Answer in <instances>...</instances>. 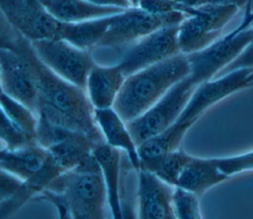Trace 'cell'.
Instances as JSON below:
<instances>
[{"mask_svg":"<svg viewBox=\"0 0 253 219\" xmlns=\"http://www.w3.org/2000/svg\"><path fill=\"white\" fill-rule=\"evenodd\" d=\"M98 143L82 130H69L46 150L65 170H72L93 155Z\"/></svg>","mask_w":253,"mask_h":219,"instance_id":"e0dca14e","label":"cell"},{"mask_svg":"<svg viewBox=\"0 0 253 219\" xmlns=\"http://www.w3.org/2000/svg\"><path fill=\"white\" fill-rule=\"evenodd\" d=\"M96 5L100 6H116L124 9H128L131 7V4L128 0H87Z\"/></svg>","mask_w":253,"mask_h":219,"instance_id":"1f68e13d","label":"cell"},{"mask_svg":"<svg viewBox=\"0 0 253 219\" xmlns=\"http://www.w3.org/2000/svg\"><path fill=\"white\" fill-rule=\"evenodd\" d=\"M48 157L49 152L39 144L15 150L2 148L0 167L22 181H28L43 167Z\"/></svg>","mask_w":253,"mask_h":219,"instance_id":"d6986e66","label":"cell"},{"mask_svg":"<svg viewBox=\"0 0 253 219\" xmlns=\"http://www.w3.org/2000/svg\"><path fill=\"white\" fill-rule=\"evenodd\" d=\"M242 68L253 69V36L246 44L244 49L238 54V56L234 60H232L227 66H225L214 78L226 74L230 71Z\"/></svg>","mask_w":253,"mask_h":219,"instance_id":"f1b7e54d","label":"cell"},{"mask_svg":"<svg viewBox=\"0 0 253 219\" xmlns=\"http://www.w3.org/2000/svg\"><path fill=\"white\" fill-rule=\"evenodd\" d=\"M94 118L100 128L105 142L115 148L124 150L128 157L131 166L138 171L140 158L126 122L121 117L114 108L94 109Z\"/></svg>","mask_w":253,"mask_h":219,"instance_id":"9a60e30c","label":"cell"},{"mask_svg":"<svg viewBox=\"0 0 253 219\" xmlns=\"http://www.w3.org/2000/svg\"><path fill=\"white\" fill-rule=\"evenodd\" d=\"M0 137L2 142L5 143V149L8 150H15L39 144L37 135L16 125L3 111L1 112Z\"/></svg>","mask_w":253,"mask_h":219,"instance_id":"d4e9b609","label":"cell"},{"mask_svg":"<svg viewBox=\"0 0 253 219\" xmlns=\"http://www.w3.org/2000/svg\"><path fill=\"white\" fill-rule=\"evenodd\" d=\"M188 14L173 12L156 15L139 7H130L114 16L113 22L98 46H118L143 36L167 26L180 25Z\"/></svg>","mask_w":253,"mask_h":219,"instance_id":"52a82bcc","label":"cell"},{"mask_svg":"<svg viewBox=\"0 0 253 219\" xmlns=\"http://www.w3.org/2000/svg\"><path fill=\"white\" fill-rule=\"evenodd\" d=\"M131 4V7H138V3L140 0H128Z\"/></svg>","mask_w":253,"mask_h":219,"instance_id":"836d02e7","label":"cell"},{"mask_svg":"<svg viewBox=\"0 0 253 219\" xmlns=\"http://www.w3.org/2000/svg\"><path fill=\"white\" fill-rule=\"evenodd\" d=\"M192 157L193 156L187 154L184 150L178 148L140 168L154 173L162 181L173 186H177L180 175Z\"/></svg>","mask_w":253,"mask_h":219,"instance_id":"603a6c76","label":"cell"},{"mask_svg":"<svg viewBox=\"0 0 253 219\" xmlns=\"http://www.w3.org/2000/svg\"><path fill=\"white\" fill-rule=\"evenodd\" d=\"M0 69L2 92L26 105L37 114L40 90L28 61L15 50L1 46Z\"/></svg>","mask_w":253,"mask_h":219,"instance_id":"8fae6325","label":"cell"},{"mask_svg":"<svg viewBox=\"0 0 253 219\" xmlns=\"http://www.w3.org/2000/svg\"><path fill=\"white\" fill-rule=\"evenodd\" d=\"M33 199L52 203L60 218H104L107 189L94 154L76 168L61 173Z\"/></svg>","mask_w":253,"mask_h":219,"instance_id":"7a4b0ae2","label":"cell"},{"mask_svg":"<svg viewBox=\"0 0 253 219\" xmlns=\"http://www.w3.org/2000/svg\"><path fill=\"white\" fill-rule=\"evenodd\" d=\"M115 15L92 19L79 23H62L59 38L86 50L98 46L110 28Z\"/></svg>","mask_w":253,"mask_h":219,"instance_id":"44dd1931","label":"cell"},{"mask_svg":"<svg viewBox=\"0 0 253 219\" xmlns=\"http://www.w3.org/2000/svg\"><path fill=\"white\" fill-rule=\"evenodd\" d=\"M251 70L236 69L200 84L177 120L195 123L214 104L240 90L252 87L247 79Z\"/></svg>","mask_w":253,"mask_h":219,"instance_id":"7c38bea8","label":"cell"},{"mask_svg":"<svg viewBox=\"0 0 253 219\" xmlns=\"http://www.w3.org/2000/svg\"><path fill=\"white\" fill-rule=\"evenodd\" d=\"M199 85L190 75L177 82L148 110L126 122V126L138 146L173 125L186 108Z\"/></svg>","mask_w":253,"mask_h":219,"instance_id":"277c9868","label":"cell"},{"mask_svg":"<svg viewBox=\"0 0 253 219\" xmlns=\"http://www.w3.org/2000/svg\"><path fill=\"white\" fill-rule=\"evenodd\" d=\"M217 166L228 178L247 171H253V150L235 156L217 158Z\"/></svg>","mask_w":253,"mask_h":219,"instance_id":"4316f807","label":"cell"},{"mask_svg":"<svg viewBox=\"0 0 253 219\" xmlns=\"http://www.w3.org/2000/svg\"><path fill=\"white\" fill-rule=\"evenodd\" d=\"M138 217L143 219H174L173 192L175 186L154 173L140 168L138 171Z\"/></svg>","mask_w":253,"mask_h":219,"instance_id":"4fadbf2b","label":"cell"},{"mask_svg":"<svg viewBox=\"0 0 253 219\" xmlns=\"http://www.w3.org/2000/svg\"><path fill=\"white\" fill-rule=\"evenodd\" d=\"M1 109L8 118L24 130L37 135L38 117L26 105L1 92Z\"/></svg>","mask_w":253,"mask_h":219,"instance_id":"cb8c5ba5","label":"cell"},{"mask_svg":"<svg viewBox=\"0 0 253 219\" xmlns=\"http://www.w3.org/2000/svg\"><path fill=\"white\" fill-rule=\"evenodd\" d=\"M247 79H248V82L250 83V85H251V86H253V69H252V70H251V72L248 74Z\"/></svg>","mask_w":253,"mask_h":219,"instance_id":"d6a6232c","label":"cell"},{"mask_svg":"<svg viewBox=\"0 0 253 219\" xmlns=\"http://www.w3.org/2000/svg\"><path fill=\"white\" fill-rule=\"evenodd\" d=\"M107 189L108 203L115 219L124 218L121 204V151L106 142L98 143L93 151Z\"/></svg>","mask_w":253,"mask_h":219,"instance_id":"2e32d148","label":"cell"},{"mask_svg":"<svg viewBox=\"0 0 253 219\" xmlns=\"http://www.w3.org/2000/svg\"><path fill=\"white\" fill-rule=\"evenodd\" d=\"M238 10V7L232 5L192 6L188 17L179 25L180 51L190 54L211 44Z\"/></svg>","mask_w":253,"mask_h":219,"instance_id":"5b68a950","label":"cell"},{"mask_svg":"<svg viewBox=\"0 0 253 219\" xmlns=\"http://www.w3.org/2000/svg\"><path fill=\"white\" fill-rule=\"evenodd\" d=\"M126 78L119 64L114 66L95 64L86 84V93L93 108H113Z\"/></svg>","mask_w":253,"mask_h":219,"instance_id":"5bb4252c","label":"cell"},{"mask_svg":"<svg viewBox=\"0 0 253 219\" xmlns=\"http://www.w3.org/2000/svg\"><path fill=\"white\" fill-rule=\"evenodd\" d=\"M252 24H253V0H248L245 6V13H244L243 20L240 23V25L235 29L237 31H244L246 29H249Z\"/></svg>","mask_w":253,"mask_h":219,"instance_id":"4dcf8cb0","label":"cell"},{"mask_svg":"<svg viewBox=\"0 0 253 219\" xmlns=\"http://www.w3.org/2000/svg\"><path fill=\"white\" fill-rule=\"evenodd\" d=\"M138 7L148 13L156 15L173 12H184L189 15L192 8V6H188L177 0H140Z\"/></svg>","mask_w":253,"mask_h":219,"instance_id":"83f0119b","label":"cell"},{"mask_svg":"<svg viewBox=\"0 0 253 219\" xmlns=\"http://www.w3.org/2000/svg\"><path fill=\"white\" fill-rule=\"evenodd\" d=\"M199 195L183 188L175 186L173 192V208L176 218L179 219H201L202 213Z\"/></svg>","mask_w":253,"mask_h":219,"instance_id":"484cf974","label":"cell"},{"mask_svg":"<svg viewBox=\"0 0 253 219\" xmlns=\"http://www.w3.org/2000/svg\"><path fill=\"white\" fill-rule=\"evenodd\" d=\"M0 8L5 21L29 40L59 38L62 23L41 0H0Z\"/></svg>","mask_w":253,"mask_h":219,"instance_id":"9c48e42d","label":"cell"},{"mask_svg":"<svg viewBox=\"0 0 253 219\" xmlns=\"http://www.w3.org/2000/svg\"><path fill=\"white\" fill-rule=\"evenodd\" d=\"M179 25L163 27L138 39L119 63L126 77L180 53Z\"/></svg>","mask_w":253,"mask_h":219,"instance_id":"30bf717a","label":"cell"},{"mask_svg":"<svg viewBox=\"0 0 253 219\" xmlns=\"http://www.w3.org/2000/svg\"><path fill=\"white\" fill-rule=\"evenodd\" d=\"M39 58L66 81L86 91L88 75L96 64L90 50L79 48L63 38L31 41Z\"/></svg>","mask_w":253,"mask_h":219,"instance_id":"8992f818","label":"cell"},{"mask_svg":"<svg viewBox=\"0 0 253 219\" xmlns=\"http://www.w3.org/2000/svg\"><path fill=\"white\" fill-rule=\"evenodd\" d=\"M190 73L188 56L182 52L139 70L126 78L113 108L126 122L134 119Z\"/></svg>","mask_w":253,"mask_h":219,"instance_id":"3957f363","label":"cell"},{"mask_svg":"<svg viewBox=\"0 0 253 219\" xmlns=\"http://www.w3.org/2000/svg\"><path fill=\"white\" fill-rule=\"evenodd\" d=\"M248 0H198L194 6L204 5V4H214V5H232L239 9L245 8Z\"/></svg>","mask_w":253,"mask_h":219,"instance_id":"f546056e","label":"cell"},{"mask_svg":"<svg viewBox=\"0 0 253 219\" xmlns=\"http://www.w3.org/2000/svg\"><path fill=\"white\" fill-rule=\"evenodd\" d=\"M46 10L61 23H79L124 12L116 6H100L87 0H41Z\"/></svg>","mask_w":253,"mask_h":219,"instance_id":"ac0fdd59","label":"cell"},{"mask_svg":"<svg viewBox=\"0 0 253 219\" xmlns=\"http://www.w3.org/2000/svg\"><path fill=\"white\" fill-rule=\"evenodd\" d=\"M253 36V28L244 31L234 29L206 48L187 54L191 67L190 77L200 85L213 79L234 60Z\"/></svg>","mask_w":253,"mask_h":219,"instance_id":"ba28073f","label":"cell"},{"mask_svg":"<svg viewBox=\"0 0 253 219\" xmlns=\"http://www.w3.org/2000/svg\"><path fill=\"white\" fill-rule=\"evenodd\" d=\"M228 177L221 173L217 166V158L192 159L182 171L177 186L186 188L201 196L209 188L225 181Z\"/></svg>","mask_w":253,"mask_h":219,"instance_id":"ffe728a7","label":"cell"},{"mask_svg":"<svg viewBox=\"0 0 253 219\" xmlns=\"http://www.w3.org/2000/svg\"><path fill=\"white\" fill-rule=\"evenodd\" d=\"M1 46L15 50L28 61L37 78L41 98L74 118L97 143L105 142L95 121L94 108L86 91L61 78L46 66L37 55L31 40L14 30L7 22L6 25L2 23Z\"/></svg>","mask_w":253,"mask_h":219,"instance_id":"6da1fadb","label":"cell"},{"mask_svg":"<svg viewBox=\"0 0 253 219\" xmlns=\"http://www.w3.org/2000/svg\"><path fill=\"white\" fill-rule=\"evenodd\" d=\"M190 121H176L165 131L152 136L137 146L140 167L154 162L167 153L179 148L187 130L193 125Z\"/></svg>","mask_w":253,"mask_h":219,"instance_id":"7402d4cb","label":"cell"}]
</instances>
